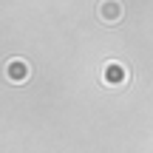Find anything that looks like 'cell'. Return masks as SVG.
Wrapping results in <instances>:
<instances>
[{"label": "cell", "mask_w": 153, "mask_h": 153, "mask_svg": "<svg viewBox=\"0 0 153 153\" xmlns=\"http://www.w3.org/2000/svg\"><path fill=\"white\" fill-rule=\"evenodd\" d=\"M99 79H102V85H108V88H119V85H128V82H131V71H128L125 62L108 60L102 65V71H99Z\"/></svg>", "instance_id": "6da1fadb"}, {"label": "cell", "mask_w": 153, "mask_h": 153, "mask_svg": "<svg viewBox=\"0 0 153 153\" xmlns=\"http://www.w3.org/2000/svg\"><path fill=\"white\" fill-rule=\"evenodd\" d=\"M3 74H6L9 82H26L28 76H31V65H28L23 57H11V60H6Z\"/></svg>", "instance_id": "7a4b0ae2"}, {"label": "cell", "mask_w": 153, "mask_h": 153, "mask_svg": "<svg viewBox=\"0 0 153 153\" xmlns=\"http://www.w3.org/2000/svg\"><path fill=\"white\" fill-rule=\"evenodd\" d=\"M122 14H125V9H122L119 0H99V6H97V17H99V23H105V26H114V23L122 20Z\"/></svg>", "instance_id": "3957f363"}]
</instances>
